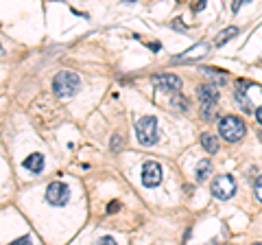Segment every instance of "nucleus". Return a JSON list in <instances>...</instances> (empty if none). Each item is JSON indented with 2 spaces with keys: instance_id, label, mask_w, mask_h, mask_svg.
<instances>
[{
  "instance_id": "16",
  "label": "nucleus",
  "mask_w": 262,
  "mask_h": 245,
  "mask_svg": "<svg viewBox=\"0 0 262 245\" xmlns=\"http://www.w3.org/2000/svg\"><path fill=\"white\" fill-rule=\"evenodd\" d=\"M253 191H256V197L262 201V175L256 179V186H253Z\"/></svg>"
},
{
  "instance_id": "6",
  "label": "nucleus",
  "mask_w": 262,
  "mask_h": 245,
  "mask_svg": "<svg viewBox=\"0 0 262 245\" xmlns=\"http://www.w3.org/2000/svg\"><path fill=\"white\" fill-rule=\"evenodd\" d=\"M70 199V189H68V184H63V182H53V184H48V189H46V201L48 203H53V206H63L66 201Z\"/></svg>"
},
{
  "instance_id": "9",
  "label": "nucleus",
  "mask_w": 262,
  "mask_h": 245,
  "mask_svg": "<svg viewBox=\"0 0 262 245\" xmlns=\"http://www.w3.org/2000/svg\"><path fill=\"white\" fill-rule=\"evenodd\" d=\"M162 182V167L158 162H146L142 167V184L153 189V186H158Z\"/></svg>"
},
{
  "instance_id": "4",
  "label": "nucleus",
  "mask_w": 262,
  "mask_h": 245,
  "mask_svg": "<svg viewBox=\"0 0 262 245\" xmlns=\"http://www.w3.org/2000/svg\"><path fill=\"white\" fill-rule=\"evenodd\" d=\"M210 189H212V195H214L216 199L227 201L236 195V179L232 175H219V177H214V182H212Z\"/></svg>"
},
{
  "instance_id": "19",
  "label": "nucleus",
  "mask_w": 262,
  "mask_h": 245,
  "mask_svg": "<svg viewBox=\"0 0 262 245\" xmlns=\"http://www.w3.org/2000/svg\"><path fill=\"white\" fill-rule=\"evenodd\" d=\"M98 245H118V243L114 241V236H103V239L98 241Z\"/></svg>"
},
{
  "instance_id": "22",
  "label": "nucleus",
  "mask_w": 262,
  "mask_h": 245,
  "mask_svg": "<svg viewBox=\"0 0 262 245\" xmlns=\"http://www.w3.org/2000/svg\"><path fill=\"white\" fill-rule=\"evenodd\" d=\"M256 120H258L260 125H262V105H260V108L256 110Z\"/></svg>"
},
{
  "instance_id": "12",
  "label": "nucleus",
  "mask_w": 262,
  "mask_h": 245,
  "mask_svg": "<svg viewBox=\"0 0 262 245\" xmlns=\"http://www.w3.org/2000/svg\"><path fill=\"white\" fill-rule=\"evenodd\" d=\"M201 147L208 153H216L219 151V138L212 134H201Z\"/></svg>"
},
{
  "instance_id": "15",
  "label": "nucleus",
  "mask_w": 262,
  "mask_h": 245,
  "mask_svg": "<svg viewBox=\"0 0 262 245\" xmlns=\"http://www.w3.org/2000/svg\"><path fill=\"white\" fill-rule=\"evenodd\" d=\"M201 72H206V75L210 77H214L219 84H225L227 77H225V70H216V68H201Z\"/></svg>"
},
{
  "instance_id": "24",
  "label": "nucleus",
  "mask_w": 262,
  "mask_h": 245,
  "mask_svg": "<svg viewBox=\"0 0 262 245\" xmlns=\"http://www.w3.org/2000/svg\"><path fill=\"white\" fill-rule=\"evenodd\" d=\"M253 245H262V243H253Z\"/></svg>"
},
{
  "instance_id": "2",
  "label": "nucleus",
  "mask_w": 262,
  "mask_h": 245,
  "mask_svg": "<svg viewBox=\"0 0 262 245\" xmlns=\"http://www.w3.org/2000/svg\"><path fill=\"white\" fill-rule=\"evenodd\" d=\"M219 132H221V136L225 138V140H229V142H238L241 138L245 136V122L241 120V118H236V116H223L221 118V122H219Z\"/></svg>"
},
{
  "instance_id": "17",
  "label": "nucleus",
  "mask_w": 262,
  "mask_h": 245,
  "mask_svg": "<svg viewBox=\"0 0 262 245\" xmlns=\"http://www.w3.org/2000/svg\"><path fill=\"white\" fill-rule=\"evenodd\" d=\"M9 245H31V236H20V239L11 241Z\"/></svg>"
},
{
  "instance_id": "13",
  "label": "nucleus",
  "mask_w": 262,
  "mask_h": 245,
  "mask_svg": "<svg viewBox=\"0 0 262 245\" xmlns=\"http://www.w3.org/2000/svg\"><path fill=\"white\" fill-rule=\"evenodd\" d=\"M238 33H241L238 27H227V29H223V31H221V33L216 35V46H223V44H227L229 39L236 37Z\"/></svg>"
},
{
  "instance_id": "14",
  "label": "nucleus",
  "mask_w": 262,
  "mask_h": 245,
  "mask_svg": "<svg viewBox=\"0 0 262 245\" xmlns=\"http://www.w3.org/2000/svg\"><path fill=\"white\" fill-rule=\"evenodd\" d=\"M210 171H212V162L210 160H201L199 165H196V179L203 182V179L210 175Z\"/></svg>"
},
{
  "instance_id": "5",
  "label": "nucleus",
  "mask_w": 262,
  "mask_h": 245,
  "mask_svg": "<svg viewBox=\"0 0 262 245\" xmlns=\"http://www.w3.org/2000/svg\"><path fill=\"white\" fill-rule=\"evenodd\" d=\"M196 94H199V101H201L203 118H210L219 103V90L214 86H199L196 88Z\"/></svg>"
},
{
  "instance_id": "11",
  "label": "nucleus",
  "mask_w": 262,
  "mask_h": 245,
  "mask_svg": "<svg viewBox=\"0 0 262 245\" xmlns=\"http://www.w3.org/2000/svg\"><path fill=\"white\" fill-rule=\"evenodd\" d=\"M22 167L31 171V173H39V171L44 169V156L42 153H31V156L22 162Z\"/></svg>"
},
{
  "instance_id": "3",
  "label": "nucleus",
  "mask_w": 262,
  "mask_h": 245,
  "mask_svg": "<svg viewBox=\"0 0 262 245\" xmlns=\"http://www.w3.org/2000/svg\"><path fill=\"white\" fill-rule=\"evenodd\" d=\"M136 136H138V140H140L142 145H155L158 142V118L155 116H144L138 120V125H136Z\"/></svg>"
},
{
  "instance_id": "8",
  "label": "nucleus",
  "mask_w": 262,
  "mask_h": 245,
  "mask_svg": "<svg viewBox=\"0 0 262 245\" xmlns=\"http://www.w3.org/2000/svg\"><path fill=\"white\" fill-rule=\"evenodd\" d=\"M153 84L158 86V90H162V92H175L177 94L179 90H182V79L177 75H155Z\"/></svg>"
},
{
  "instance_id": "23",
  "label": "nucleus",
  "mask_w": 262,
  "mask_h": 245,
  "mask_svg": "<svg viewBox=\"0 0 262 245\" xmlns=\"http://www.w3.org/2000/svg\"><path fill=\"white\" fill-rule=\"evenodd\" d=\"M5 55V48H3V44H0V57H3Z\"/></svg>"
},
{
  "instance_id": "20",
  "label": "nucleus",
  "mask_w": 262,
  "mask_h": 245,
  "mask_svg": "<svg viewBox=\"0 0 262 245\" xmlns=\"http://www.w3.org/2000/svg\"><path fill=\"white\" fill-rule=\"evenodd\" d=\"M120 147V136H114L112 138V149H118Z\"/></svg>"
},
{
  "instance_id": "18",
  "label": "nucleus",
  "mask_w": 262,
  "mask_h": 245,
  "mask_svg": "<svg viewBox=\"0 0 262 245\" xmlns=\"http://www.w3.org/2000/svg\"><path fill=\"white\" fill-rule=\"evenodd\" d=\"M175 105H179V110H188V101L182 96H175Z\"/></svg>"
},
{
  "instance_id": "1",
  "label": "nucleus",
  "mask_w": 262,
  "mask_h": 245,
  "mask_svg": "<svg viewBox=\"0 0 262 245\" xmlns=\"http://www.w3.org/2000/svg\"><path fill=\"white\" fill-rule=\"evenodd\" d=\"M79 86H81V81L77 77V72H70V70L57 72L53 79V90L57 96H72L79 90Z\"/></svg>"
},
{
  "instance_id": "7",
  "label": "nucleus",
  "mask_w": 262,
  "mask_h": 245,
  "mask_svg": "<svg viewBox=\"0 0 262 245\" xmlns=\"http://www.w3.org/2000/svg\"><path fill=\"white\" fill-rule=\"evenodd\" d=\"M253 84H249V81H238V88H236V101H238L243 105L245 112H253Z\"/></svg>"
},
{
  "instance_id": "10",
  "label": "nucleus",
  "mask_w": 262,
  "mask_h": 245,
  "mask_svg": "<svg viewBox=\"0 0 262 245\" xmlns=\"http://www.w3.org/2000/svg\"><path fill=\"white\" fill-rule=\"evenodd\" d=\"M208 44L206 42H201V44H194L192 48H188V51L186 53H182V55H179V57H175V64H182V62H192V59H199V57H203V55H206L208 53Z\"/></svg>"
},
{
  "instance_id": "21",
  "label": "nucleus",
  "mask_w": 262,
  "mask_h": 245,
  "mask_svg": "<svg viewBox=\"0 0 262 245\" xmlns=\"http://www.w3.org/2000/svg\"><path fill=\"white\" fill-rule=\"evenodd\" d=\"M118 208H120V203H118V201H112V203H110V206H107V210H110V212H114V210H118Z\"/></svg>"
}]
</instances>
